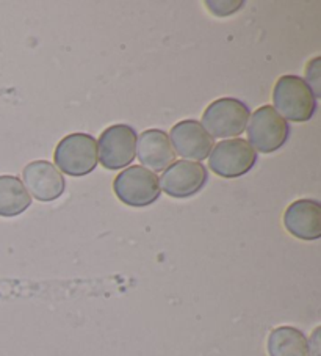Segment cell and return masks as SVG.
<instances>
[{"mask_svg":"<svg viewBox=\"0 0 321 356\" xmlns=\"http://www.w3.org/2000/svg\"><path fill=\"white\" fill-rule=\"evenodd\" d=\"M32 204V196L16 176H0V217H17Z\"/></svg>","mask_w":321,"mask_h":356,"instance_id":"13","label":"cell"},{"mask_svg":"<svg viewBox=\"0 0 321 356\" xmlns=\"http://www.w3.org/2000/svg\"><path fill=\"white\" fill-rule=\"evenodd\" d=\"M137 156L146 170L165 171L174 162L176 152L172 149L168 134L160 129H147L138 137Z\"/></svg>","mask_w":321,"mask_h":356,"instance_id":"12","label":"cell"},{"mask_svg":"<svg viewBox=\"0 0 321 356\" xmlns=\"http://www.w3.org/2000/svg\"><path fill=\"white\" fill-rule=\"evenodd\" d=\"M274 110L283 120L306 122L312 120L317 110V97L308 88L304 79L298 76H282L273 90Z\"/></svg>","mask_w":321,"mask_h":356,"instance_id":"1","label":"cell"},{"mask_svg":"<svg viewBox=\"0 0 321 356\" xmlns=\"http://www.w3.org/2000/svg\"><path fill=\"white\" fill-rule=\"evenodd\" d=\"M207 168L199 162H172L160 177V188L172 198H191L207 184Z\"/></svg>","mask_w":321,"mask_h":356,"instance_id":"8","label":"cell"},{"mask_svg":"<svg viewBox=\"0 0 321 356\" xmlns=\"http://www.w3.org/2000/svg\"><path fill=\"white\" fill-rule=\"evenodd\" d=\"M24 186L28 188L30 196L41 202L58 200L65 193L66 181L54 163L47 161L30 162L22 171Z\"/></svg>","mask_w":321,"mask_h":356,"instance_id":"10","label":"cell"},{"mask_svg":"<svg viewBox=\"0 0 321 356\" xmlns=\"http://www.w3.org/2000/svg\"><path fill=\"white\" fill-rule=\"evenodd\" d=\"M270 356H311L308 341L301 330L295 327H279L268 336Z\"/></svg>","mask_w":321,"mask_h":356,"instance_id":"14","label":"cell"},{"mask_svg":"<svg viewBox=\"0 0 321 356\" xmlns=\"http://www.w3.org/2000/svg\"><path fill=\"white\" fill-rule=\"evenodd\" d=\"M172 149L183 159H191V162H202L208 159L215 141L202 127L199 121L185 120L177 122L168 135Z\"/></svg>","mask_w":321,"mask_h":356,"instance_id":"9","label":"cell"},{"mask_svg":"<svg viewBox=\"0 0 321 356\" xmlns=\"http://www.w3.org/2000/svg\"><path fill=\"white\" fill-rule=\"evenodd\" d=\"M137 131L129 124H115L101 134L97 141L99 162L107 170L129 167L137 156Z\"/></svg>","mask_w":321,"mask_h":356,"instance_id":"6","label":"cell"},{"mask_svg":"<svg viewBox=\"0 0 321 356\" xmlns=\"http://www.w3.org/2000/svg\"><path fill=\"white\" fill-rule=\"evenodd\" d=\"M283 226L296 238L312 242L321 237V206L315 200L292 202L283 213Z\"/></svg>","mask_w":321,"mask_h":356,"instance_id":"11","label":"cell"},{"mask_svg":"<svg viewBox=\"0 0 321 356\" xmlns=\"http://www.w3.org/2000/svg\"><path fill=\"white\" fill-rule=\"evenodd\" d=\"M113 190L121 202L137 209L154 204L162 193L157 175L141 165H133L121 171L115 177Z\"/></svg>","mask_w":321,"mask_h":356,"instance_id":"4","label":"cell"},{"mask_svg":"<svg viewBox=\"0 0 321 356\" xmlns=\"http://www.w3.org/2000/svg\"><path fill=\"white\" fill-rule=\"evenodd\" d=\"M257 162V152L243 138L223 140L213 146L208 156L210 170L226 179L245 176Z\"/></svg>","mask_w":321,"mask_h":356,"instance_id":"7","label":"cell"},{"mask_svg":"<svg viewBox=\"0 0 321 356\" xmlns=\"http://www.w3.org/2000/svg\"><path fill=\"white\" fill-rule=\"evenodd\" d=\"M55 163L61 173L82 177L94 171L99 163L97 141L90 134H71L55 148Z\"/></svg>","mask_w":321,"mask_h":356,"instance_id":"2","label":"cell"},{"mask_svg":"<svg viewBox=\"0 0 321 356\" xmlns=\"http://www.w3.org/2000/svg\"><path fill=\"white\" fill-rule=\"evenodd\" d=\"M251 110L236 97L213 101L202 115V127L212 138H233L245 132Z\"/></svg>","mask_w":321,"mask_h":356,"instance_id":"3","label":"cell"},{"mask_svg":"<svg viewBox=\"0 0 321 356\" xmlns=\"http://www.w3.org/2000/svg\"><path fill=\"white\" fill-rule=\"evenodd\" d=\"M308 350H311V356H320V328H315L308 341Z\"/></svg>","mask_w":321,"mask_h":356,"instance_id":"16","label":"cell"},{"mask_svg":"<svg viewBox=\"0 0 321 356\" xmlns=\"http://www.w3.org/2000/svg\"><path fill=\"white\" fill-rule=\"evenodd\" d=\"M320 57H315L311 63L307 65L306 70V83L308 85V88L312 90V93L315 97H320L321 95V79H320Z\"/></svg>","mask_w":321,"mask_h":356,"instance_id":"15","label":"cell"},{"mask_svg":"<svg viewBox=\"0 0 321 356\" xmlns=\"http://www.w3.org/2000/svg\"><path fill=\"white\" fill-rule=\"evenodd\" d=\"M290 135L288 122L271 106L257 108L248 121V143L254 151L271 154L287 143Z\"/></svg>","mask_w":321,"mask_h":356,"instance_id":"5","label":"cell"}]
</instances>
